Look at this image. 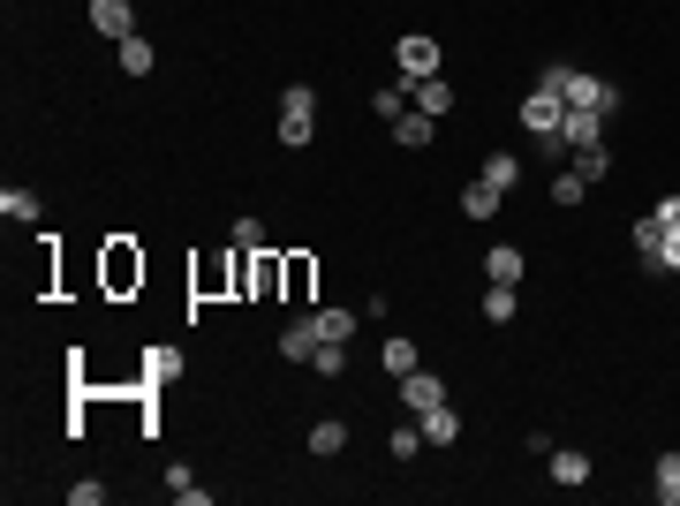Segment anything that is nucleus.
I'll return each instance as SVG.
<instances>
[{
	"label": "nucleus",
	"mask_w": 680,
	"mask_h": 506,
	"mask_svg": "<svg viewBox=\"0 0 680 506\" xmlns=\"http://www.w3.org/2000/svg\"><path fill=\"white\" fill-rule=\"evenodd\" d=\"M91 30L122 46V38H137V8L129 0H91Z\"/></svg>",
	"instance_id": "5"
},
{
	"label": "nucleus",
	"mask_w": 680,
	"mask_h": 506,
	"mask_svg": "<svg viewBox=\"0 0 680 506\" xmlns=\"http://www.w3.org/2000/svg\"><path fill=\"white\" fill-rule=\"evenodd\" d=\"M651 499L680 506V454H658V469H651Z\"/></svg>",
	"instance_id": "21"
},
{
	"label": "nucleus",
	"mask_w": 680,
	"mask_h": 506,
	"mask_svg": "<svg viewBox=\"0 0 680 506\" xmlns=\"http://www.w3.org/2000/svg\"><path fill=\"white\" fill-rule=\"evenodd\" d=\"M340 446H348V423H340V416H318V423H311V454H318V461H333Z\"/></svg>",
	"instance_id": "22"
},
{
	"label": "nucleus",
	"mask_w": 680,
	"mask_h": 506,
	"mask_svg": "<svg viewBox=\"0 0 680 506\" xmlns=\"http://www.w3.org/2000/svg\"><path fill=\"white\" fill-rule=\"evenodd\" d=\"M651 219H658V235H680V189H673V197H658V204H651Z\"/></svg>",
	"instance_id": "33"
},
{
	"label": "nucleus",
	"mask_w": 680,
	"mask_h": 506,
	"mask_svg": "<svg viewBox=\"0 0 680 506\" xmlns=\"http://www.w3.org/2000/svg\"><path fill=\"white\" fill-rule=\"evenodd\" d=\"M378 363H386V378H408L424 355H416V340L408 333H386V347H378Z\"/></svg>",
	"instance_id": "17"
},
{
	"label": "nucleus",
	"mask_w": 680,
	"mask_h": 506,
	"mask_svg": "<svg viewBox=\"0 0 680 506\" xmlns=\"http://www.w3.org/2000/svg\"><path fill=\"white\" fill-rule=\"evenodd\" d=\"M137 280H144V257H137L129 242H114V250H106V288L122 295V288H137Z\"/></svg>",
	"instance_id": "11"
},
{
	"label": "nucleus",
	"mask_w": 680,
	"mask_h": 506,
	"mask_svg": "<svg viewBox=\"0 0 680 506\" xmlns=\"http://www.w3.org/2000/svg\"><path fill=\"white\" fill-rule=\"evenodd\" d=\"M658 273H680V235H666V242H658Z\"/></svg>",
	"instance_id": "36"
},
{
	"label": "nucleus",
	"mask_w": 680,
	"mask_h": 506,
	"mask_svg": "<svg viewBox=\"0 0 680 506\" xmlns=\"http://www.w3.org/2000/svg\"><path fill=\"white\" fill-rule=\"evenodd\" d=\"M567 106L613 122V114H620V84H613V76H590V68H567Z\"/></svg>",
	"instance_id": "2"
},
{
	"label": "nucleus",
	"mask_w": 680,
	"mask_h": 506,
	"mask_svg": "<svg viewBox=\"0 0 680 506\" xmlns=\"http://www.w3.org/2000/svg\"><path fill=\"white\" fill-rule=\"evenodd\" d=\"M416 423H424V446H439V454L462 439V416H454V401H446V408H424Z\"/></svg>",
	"instance_id": "12"
},
{
	"label": "nucleus",
	"mask_w": 680,
	"mask_h": 506,
	"mask_svg": "<svg viewBox=\"0 0 680 506\" xmlns=\"http://www.w3.org/2000/svg\"><path fill=\"white\" fill-rule=\"evenodd\" d=\"M559 122H567V106H559V99H544V91H529V99H521V129H529V137H559Z\"/></svg>",
	"instance_id": "7"
},
{
	"label": "nucleus",
	"mask_w": 680,
	"mask_h": 506,
	"mask_svg": "<svg viewBox=\"0 0 680 506\" xmlns=\"http://www.w3.org/2000/svg\"><path fill=\"white\" fill-rule=\"evenodd\" d=\"M544 461H552V484H590V477H597V461H590L582 446H552Z\"/></svg>",
	"instance_id": "9"
},
{
	"label": "nucleus",
	"mask_w": 680,
	"mask_h": 506,
	"mask_svg": "<svg viewBox=\"0 0 680 506\" xmlns=\"http://www.w3.org/2000/svg\"><path fill=\"white\" fill-rule=\"evenodd\" d=\"M167 499L174 506H204V484H197L189 469H167Z\"/></svg>",
	"instance_id": "29"
},
{
	"label": "nucleus",
	"mask_w": 680,
	"mask_h": 506,
	"mask_svg": "<svg viewBox=\"0 0 680 506\" xmlns=\"http://www.w3.org/2000/svg\"><path fill=\"white\" fill-rule=\"evenodd\" d=\"M521 273H529V257H521L514 242H492V250H484V280H492V288H521Z\"/></svg>",
	"instance_id": "6"
},
{
	"label": "nucleus",
	"mask_w": 680,
	"mask_h": 506,
	"mask_svg": "<svg viewBox=\"0 0 680 506\" xmlns=\"http://www.w3.org/2000/svg\"><path fill=\"white\" fill-rule=\"evenodd\" d=\"M0 212H8V219H23V227H30V219H38V212H46V204H38V189H0Z\"/></svg>",
	"instance_id": "25"
},
{
	"label": "nucleus",
	"mask_w": 680,
	"mask_h": 506,
	"mask_svg": "<svg viewBox=\"0 0 680 506\" xmlns=\"http://www.w3.org/2000/svg\"><path fill=\"white\" fill-rule=\"evenodd\" d=\"M500 204H507V189H500V181H484V174H477V181L462 189V212H469V219H492Z\"/></svg>",
	"instance_id": "16"
},
{
	"label": "nucleus",
	"mask_w": 680,
	"mask_h": 506,
	"mask_svg": "<svg viewBox=\"0 0 680 506\" xmlns=\"http://www.w3.org/2000/svg\"><path fill=\"white\" fill-rule=\"evenodd\" d=\"M235 250H265V227H257V219H250V212H242V219H235Z\"/></svg>",
	"instance_id": "34"
},
{
	"label": "nucleus",
	"mask_w": 680,
	"mask_h": 506,
	"mask_svg": "<svg viewBox=\"0 0 680 506\" xmlns=\"http://www.w3.org/2000/svg\"><path fill=\"white\" fill-rule=\"evenodd\" d=\"M386 454H393V461H416V454H424V423L408 416V423H401V431L386 439Z\"/></svg>",
	"instance_id": "27"
},
{
	"label": "nucleus",
	"mask_w": 680,
	"mask_h": 506,
	"mask_svg": "<svg viewBox=\"0 0 680 506\" xmlns=\"http://www.w3.org/2000/svg\"><path fill=\"white\" fill-rule=\"evenodd\" d=\"M431 137H439V122H431V114H416V106H408V114L393 122V144H401V152H424Z\"/></svg>",
	"instance_id": "15"
},
{
	"label": "nucleus",
	"mask_w": 680,
	"mask_h": 506,
	"mask_svg": "<svg viewBox=\"0 0 680 506\" xmlns=\"http://www.w3.org/2000/svg\"><path fill=\"white\" fill-rule=\"evenodd\" d=\"M484 181L514 189V181H521V160H514V152H492V160H484Z\"/></svg>",
	"instance_id": "31"
},
{
	"label": "nucleus",
	"mask_w": 680,
	"mask_h": 506,
	"mask_svg": "<svg viewBox=\"0 0 680 506\" xmlns=\"http://www.w3.org/2000/svg\"><path fill=\"white\" fill-rule=\"evenodd\" d=\"M68 499H76V506H99V499H106V484H99V477H76V484H68Z\"/></svg>",
	"instance_id": "35"
},
{
	"label": "nucleus",
	"mask_w": 680,
	"mask_h": 506,
	"mask_svg": "<svg viewBox=\"0 0 680 506\" xmlns=\"http://www.w3.org/2000/svg\"><path fill=\"white\" fill-rule=\"evenodd\" d=\"M311 137H318V91H311V84H288V91H280V144L303 152Z\"/></svg>",
	"instance_id": "1"
},
{
	"label": "nucleus",
	"mask_w": 680,
	"mask_h": 506,
	"mask_svg": "<svg viewBox=\"0 0 680 506\" xmlns=\"http://www.w3.org/2000/svg\"><path fill=\"white\" fill-rule=\"evenodd\" d=\"M114 61H122L129 76H152V68H160V53H152V38H144V30H137V38H122V46H114Z\"/></svg>",
	"instance_id": "19"
},
{
	"label": "nucleus",
	"mask_w": 680,
	"mask_h": 506,
	"mask_svg": "<svg viewBox=\"0 0 680 506\" xmlns=\"http://www.w3.org/2000/svg\"><path fill=\"white\" fill-rule=\"evenodd\" d=\"M280 280H288V265H273V257L257 250V257H250V295H273Z\"/></svg>",
	"instance_id": "26"
},
{
	"label": "nucleus",
	"mask_w": 680,
	"mask_h": 506,
	"mask_svg": "<svg viewBox=\"0 0 680 506\" xmlns=\"http://www.w3.org/2000/svg\"><path fill=\"white\" fill-rule=\"evenodd\" d=\"M567 167L582 174V181H605V174H613V152H605V144H590V152H567Z\"/></svg>",
	"instance_id": "23"
},
{
	"label": "nucleus",
	"mask_w": 680,
	"mask_h": 506,
	"mask_svg": "<svg viewBox=\"0 0 680 506\" xmlns=\"http://www.w3.org/2000/svg\"><path fill=\"white\" fill-rule=\"evenodd\" d=\"M393 68H401L408 84H424V76H439V38H424V30H408V38L393 46Z\"/></svg>",
	"instance_id": "3"
},
{
	"label": "nucleus",
	"mask_w": 680,
	"mask_h": 506,
	"mask_svg": "<svg viewBox=\"0 0 680 506\" xmlns=\"http://www.w3.org/2000/svg\"><path fill=\"white\" fill-rule=\"evenodd\" d=\"M280 355H288V363H311V355H318V318L280 326Z\"/></svg>",
	"instance_id": "14"
},
{
	"label": "nucleus",
	"mask_w": 680,
	"mask_h": 506,
	"mask_svg": "<svg viewBox=\"0 0 680 506\" xmlns=\"http://www.w3.org/2000/svg\"><path fill=\"white\" fill-rule=\"evenodd\" d=\"M311 318H318V340H355V326H363V311H348V303H318Z\"/></svg>",
	"instance_id": "13"
},
{
	"label": "nucleus",
	"mask_w": 680,
	"mask_h": 506,
	"mask_svg": "<svg viewBox=\"0 0 680 506\" xmlns=\"http://www.w3.org/2000/svg\"><path fill=\"white\" fill-rule=\"evenodd\" d=\"M401 408H408V416H424V408H446V378L416 363V370L401 378Z\"/></svg>",
	"instance_id": "4"
},
{
	"label": "nucleus",
	"mask_w": 680,
	"mask_h": 506,
	"mask_svg": "<svg viewBox=\"0 0 680 506\" xmlns=\"http://www.w3.org/2000/svg\"><path fill=\"white\" fill-rule=\"evenodd\" d=\"M567 68H575V61H544L529 91H544V99H559V106H567Z\"/></svg>",
	"instance_id": "24"
},
{
	"label": "nucleus",
	"mask_w": 680,
	"mask_h": 506,
	"mask_svg": "<svg viewBox=\"0 0 680 506\" xmlns=\"http://www.w3.org/2000/svg\"><path fill=\"white\" fill-rule=\"evenodd\" d=\"M311 370H318V378H340V370H348V340H318Z\"/></svg>",
	"instance_id": "28"
},
{
	"label": "nucleus",
	"mask_w": 680,
	"mask_h": 506,
	"mask_svg": "<svg viewBox=\"0 0 680 506\" xmlns=\"http://www.w3.org/2000/svg\"><path fill=\"white\" fill-rule=\"evenodd\" d=\"M416 114H431V122L454 114V84H446V76H424V84H416Z\"/></svg>",
	"instance_id": "20"
},
{
	"label": "nucleus",
	"mask_w": 680,
	"mask_h": 506,
	"mask_svg": "<svg viewBox=\"0 0 680 506\" xmlns=\"http://www.w3.org/2000/svg\"><path fill=\"white\" fill-rule=\"evenodd\" d=\"M582 197H590V181H582L575 167H559V174H552V204H582Z\"/></svg>",
	"instance_id": "30"
},
{
	"label": "nucleus",
	"mask_w": 680,
	"mask_h": 506,
	"mask_svg": "<svg viewBox=\"0 0 680 506\" xmlns=\"http://www.w3.org/2000/svg\"><path fill=\"white\" fill-rule=\"evenodd\" d=\"M559 144H567V152H590V144H605V114H575V106H567V122H559Z\"/></svg>",
	"instance_id": "8"
},
{
	"label": "nucleus",
	"mask_w": 680,
	"mask_h": 506,
	"mask_svg": "<svg viewBox=\"0 0 680 506\" xmlns=\"http://www.w3.org/2000/svg\"><path fill=\"white\" fill-rule=\"evenodd\" d=\"M477 311H484V326H514V311H521V288H492V280H484V303H477Z\"/></svg>",
	"instance_id": "18"
},
{
	"label": "nucleus",
	"mask_w": 680,
	"mask_h": 506,
	"mask_svg": "<svg viewBox=\"0 0 680 506\" xmlns=\"http://www.w3.org/2000/svg\"><path fill=\"white\" fill-rule=\"evenodd\" d=\"M174 370H181V355H174V347H152V355H144V378H152V385H167Z\"/></svg>",
	"instance_id": "32"
},
{
	"label": "nucleus",
	"mask_w": 680,
	"mask_h": 506,
	"mask_svg": "<svg viewBox=\"0 0 680 506\" xmlns=\"http://www.w3.org/2000/svg\"><path fill=\"white\" fill-rule=\"evenodd\" d=\"M370 106H378V122H401V114L416 106V84L393 68V84H378V99H370Z\"/></svg>",
	"instance_id": "10"
}]
</instances>
